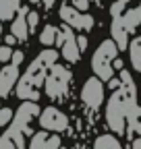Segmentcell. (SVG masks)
<instances>
[{"label": "cell", "instance_id": "6da1fadb", "mask_svg": "<svg viewBox=\"0 0 141 149\" xmlns=\"http://www.w3.org/2000/svg\"><path fill=\"white\" fill-rule=\"evenodd\" d=\"M58 58V54L54 50H46L40 54V58L33 62V66H29V72L23 77V81L17 87V95L23 100H35L38 97V87L44 83L46 79V68L50 64H54V60Z\"/></svg>", "mask_w": 141, "mask_h": 149}, {"label": "cell", "instance_id": "44dd1931", "mask_svg": "<svg viewBox=\"0 0 141 149\" xmlns=\"http://www.w3.org/2000/svg\"><path fill=\"white\" fill-rule=\"evenodd\" d=\"M73 4H75L77 8H81V10H85L87 6H89V2H87V0H73Z\"/></svg>", "mask_w": 141, "mask_h": 149}, {"label": "cell", "instance_id": "e0dca14e", "mask_svg": "<svg viewBox=\"0 0 141 149\" xmlns=\"http://www.w3.org/2000/svg\"><path fill=\"white\" fill-rule=\"evenodd\" d=\"M0 149H17V147H15L13 139H10L8 135H4L2 139H0Z\"/></svg>", "mask_w": 141, "mask_h": 149}, {"label": "cell", "instance_id": "4fadbf2b", "mask_svg": "<svg viewBox=\"0 0 141 149\" xmlns=\"http://www.w3.org/2000/svg\"><path fill=\"white\" fill-rule=\"evenodd\" d=\"M13 33H15V37H19V40H25V37H27V29H25L23 17H19V19L15 21V25H13Z\"/></svg>", "mask_w": 141, "mask_h": 149}, {"label": "cell", "instance_id": "ba28073f", "mask_svg": "<svg viewBox=\"0 0 141 149\" xmlns=\"http://www.w3.org/2000/svg\"><path fill=\"white\" fill-rule=\"evenodd\" d=\"M60 17L64 19V21H66L68 25H73V27H81V29H89V27L94 25V19H91L89 15H85V17H81L79 13H75V10H70V8H66V6H62V8H60Z\"/></svg>", "mask_w": 141, "mask_h": 149}, {"label": "cell", "instance_id": "2e32d148", "mask_svg": "<svg viewBox=\"0 0 141 149\" xmlns=\"http://www.w3.org/2000/svg\"><path fill=\"white\" fill-rule=\"evenodd\" d=\"M13 58V50L8 46H0V62H8Z\"/></svg>", "mask_w": 141, "mask_h": 149}, {"label": "cell", "instance_id": "cb8c5ba5", "mask_svg": "<svg viewBox=\"0 0 141 149\" xmlns=\"http://www.w3.org/2000/svg\"><path fill=\"white\" fill-rule=\"evenodd\" d=\"M133 149H141V137H139V139L133 143Z\"/></svg>", "mask_w": 141, "mask_h": 149}, {"label": "cell", "instance_id": "ffe728a7", "mask_svg": "<svg viewBox=\"0 0 141 149\" xmlns=\"http://www.w3.org/2000/svg\"><path fill=\"white\" fill-rule=\"evenodd\" d=\"M75 42H77V48H79V50H85V48H87V37L79 35L77 40H75Z\"/></svg>", "mask_w": 141, "mask_h": 149}, {"label": "cell", "instance_id": "3957f363", "mask_svg": "<svg viewBox=\"0 0 141 149\" xmlns=\"http://www.w3.org/2000/svg\"><path fill=\"white\" fill-rule=\"evenodd\" d=\"M40 114V106L35 104V102H25V104H21V108L15 112V116H13V120H15V124H13V128L8 130L10 135H15V133H25V135H29L31 130H29V120L33 118V116H38Z\"/></svg>", "mask_w": 141, "mask_h": 149}, {"label": "cell", "instance_id": "30bf717a", "mask_svg": "<svg viewBox=\"0 0 141 149\" xmlns=\"http://www.w3.org/2000/svg\"><path fill=\"white\" fill-rule=\"evenodd\" d=\"M94 149H120V141L112 135H100L96 139Z\"/></svg>", "mask_w": 141, "mask_h": 149}, {"label": "cell", "instance_id": "8fae6325", "mask_svg": "<svg viewBox=\"0 0 141 149\" xmlns=\"http://www.w3.org/2000/svg\"><path fill=\"white\" fill-rule=\"evenodd\" d=\"M112 35H114V44H116V48H118V50H125V48L129 46L127 31L122 29L118 23H114V27H112Z\"/></svg>", "mask_w": 141, "mask_h": 149}, {"label": "cell", "instance_id": "5b68a950", "mask_svg": "<svg viewBox=\"0 0 141 149\" xmlns=\"http://www.w3.org/2000/svg\"><path fill=\"white\" fill-rule=\"evenodd\" d=\"M81 100L85 102V106L89 108H100L102 102H104V85H102V79L98 77H91L87 79L85 85H83V91H81Z\"/></svg>", "mask_w": 141, "mask_h": 149}, {"label": "cell", "instance_id": "9a60e30c", "mask_svg": "<svg viewBox=\"0 0 141 149\" xmlns=\"http://www.w3.org/2000/svg\"><path fill=\"white\" fill-rule=\"evenodd\" d=\"M13 120V110L10 108H0V126H4Z\"/></svg>", "mask_w": 141, "mask_h": 149}, {"label": "cell", "instance_id": "7402d4cb", "mask_svg": "<svg viewBox=\"0 0 141 149\" xmlns=\"http://www.w3.org/2000/svg\"><path fill=\"white\" fill-rule=\"evenodd\" d=\"M120 87V81L118 79H110V89H118Z\"/></svg>", "mask_w": 141, "mask_h": 149}, {"label": "cell", "instance_id": "d4e9b609", "mask_svg": "<svg viewBox=\"0 0 141 149\" xmlns=\"http://www.w3.org/2000/svg\"><path fill=\"white\" fill-rule=\"evenodd\" d=\"M0 31H2V27H0Z\"/></svg>", "mask_w": 141, "mask_h": 149}, {"label": "cell", "instance_id": "9c48e42d", "mask_svg": "<svg viewBox=\"0 0 141 149\" xmlns=\"http://www.w3.org/2000/svg\"><path fill=\"white\" fill-rule=\"evenodd\" d=\"M129 56H131L133 68L141 72V37H135V40L129 44Z\"/></svg>", "mask_w": 141, "mask_h": 149}, {"label": "cell", "instance_id": "d6986e66", "mask_svg": "<svg viewBox=\"0 0 141 149\" xmlns=\"http://www.w3.org/2000/svg\"><path fill=\"white\" fill-rule=\"evenodd\" d=\"M10 60H13L15 66H19V64L23 62V52H13V58H10Z\"/></svg>", "mask_w": 141, "mask_h": 149}, {"label": "cell", "instance_id": "7c38bea8", "mask_svg": "<svg viewBox=\"0 0 141 149\" xmlns=\"http://www.w3.org/2000/svg\"><path fill=\"white\" fill-rule=\"evenodd\" d=\"M46 143H48V135L46 133H35L31 143H29V149H48Z\"/></svg>", "mask_w": 141, "mask_h": 149}, {"label": "cell", "instance_id": "603a6c76", "mask_svg": "<svg viewBox=\"0 0 141 149\" xmlns=\"http://www.w3.org/2000/svg\"><path fill=\"white\" fill-rule=\"evenodd\" d=\"M29 23H31V27L38 23V15H35V13H31V15H29Z\"/></svg>", "mask_w": 141, "mask_h": 149}, {"label": "cell", "instance_id": "5bb4252c", "mask_svg": "<svg viewBox=\"0 0 141 149\" xmlns=\"http://www.w3.org/2000/svg\"><path fill=\"white\" fill-rule=\"evenodd\" d=\"M54 37H56V29L52 27V25H48V27L42 31V35H40V42L46 44V46H50L52 42H54Z\"/></svg>", "mask_w": 141, "mask_h": 149}, {"label": "cell", "instance_id": "52a82bcc", "mask_svg": "<svg viewBox=\"0 0 141 149\" xmlns=\"http://www.w3.org/2000/svg\"><path fill=\"white\" fill-rule=\"evenodd\" d=\"M19 79V66L8 64L0 70V97H6L8 91L13 89V85Z\"/></svg>", "mask_w": 141, "mask_h": 149}, {"label": "cell", "instance_id": "ac0fdd59", "mask_svg": "<svg viewBox=\"0 0 141 149\" xmlns=\"http://www.w3.org/2000/svg\"><path fill=\"white\" fill-rule=\"evenodd\" d=\"M58 143H60V139H58V137H48L46 147H48V149H56V147H58Z\"/></svg>", "mask_w": 141, "mask_h": 149}, {"label": "cell", "instance_id": "7a4b0ae2", "mask_svg": "<svg viewBox=\"0 0 141 149\" xmlns=\"http://www.w3.org/2000/svg\"><path fill=\"white\" fill-rule=\"evenodd\" d=\"M116 54H118V48L112 40H106L100 44V48L96 50L94 58H91V68L98 79H102V81L112 79V60L116 58Z\"/></svg>", "mask_w": 141, "mask_h": 149}, {"label": "cell", "instance_id": "277c9868", "mask_svg": "<svg viewBox=\"0 0 141 149\" xmlns=\"http://www.w3.org/2000/svg\"><path fill=\"white\" fill-rule=\"evenodd\" d=\"M70 81V72L62 66H52V72L50 77L46 79V93L50 97H62L64 91H66V85Z\"/></svg>", "mask_w": 141, "mask_h": 149}, {"label": "cell", "instance_id": "8992f818", "mask_svg": "<svg viewBox=\"0 0 141 149\" xmlns=\"http://www.w3.org/2000/svg\"><path fill=\"white\" fill-rule=\"evenodd\" d=\"M40 124L46 130H64L68 124V118L62 114L58 108H46L40 116Z\"/></svg>", "mask_w": 141, "mask_h": 149}]
</instances>
